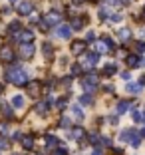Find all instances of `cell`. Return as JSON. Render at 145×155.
<instances>
[{"label":"cell","instance_id":"1","mask_svg":"<svg viewBox=\"0 0 145 155\" xmlns=\"http://www.w3.org/2000/svg\"><path fill=\"white\" fill-rule=\"evenodd\" d=\"M4 80L6 82H12L14 86H26L30 80H28V74L24 72V70H8V72H4Z\"/></svg>","mask_w":145,"mask_h":155},{"label":"cell","instance_id":"2","mask_svg":"<svg viewBox=\"0 0 145 155\" xmlns=\"http://www.w3.org/2000/svg\"><path fill=\"white\" fill-rule=\"evenodd\" d=\"M97 60H100V54H97V52H82V62H80V66H82L84 70H90L97 64Z\"/></svg>","mask_w":145,"mask_h":155},{"label":"cell","instance_id":"3","mask_svg":"<svg viewBox=\"0 0 145 155\" xmlns=\"http://www.w3.org/2000/svg\"><path fill=\"white\" fill-rule=\"evenodd\" d=\"M14 60H16V52L12 50V46H2V48H0V62L12 64Z\"/></svg>","mask_w":145,"mask_h":155},{"label":"cell","instance_id":"4","mask_svg":"<svg viewBox=\"0 0 145 155\" xmlns=\"http://www.w3.org/2000/svg\"><path fill=\"white\" fill-rule=\"evenodd\" d=\"M14 38L20 42V44H26V42H34V38H36V34L32 32V30H20V32H14Z\"/></svg>","mask_w":145,"mask_h":155},{"label":"cell","instance_id":"5","mask_svg":"<svg viewBox=\"0 0 145 155\" xmlns=\"http://www.w3.org/2000/svg\"><path fill=\"white\" fill-rule=\"evenodd\" d=\"M34 54H36V46L32 44V42H26V44H20V58H24V60H30Z\"/></svg>","mask_w":145,"mask_h":155},{"label":"cell","instance_id":"6","mask_svg":"<svg viewBox=\"0 0 145 155\" xmlns=\"http://www.w3.org/2000/svg\"><path fill=\"white\" fill-rule=\"evenodd\" d=\"M32 10H34V4H32L30 0H22V2H18V8H16V12H18L20 16H30Z\"/></svg>","mask_w":145,"mask_h":155},{"label":"cell","instance_id":"7","mask_svg":"<svg viewBox=\"0 0 145 155\" xmlns=\"http://www.w3.org/2000/svg\"><path fill=\"white\" fill-rule=\"evenodd\" d=\"M60 20H62V16H60V12H48L44 16V22L48 24V26H58Z\"/></svg>","mask_w":145,"mask_h":155},{"label":"cell","instance_id":"8","mask_svg":"<svg viewBox=\"0 0 145 155\" xmlns=\"http://www.w3.org/2000/svg\"><path fill=\"white\" fill-rule=\"evenodd\" d=\"M56 34H58L60 38H66V40H68V38L72 36V28H70L68 24H58V26H56Z\"/></svg>","mask_w":145,"mask_h":155},{"label":"cell","instance_id":"9","mask_svg":"<svg viewBox=\"0 0 145 155\" xmlns=\"http://www.w3.org/2000/svg\"><path fill=\"white\" fill-rule=\"evenodd\" d=\"M82 52H86V42H84V40L72 42V54H74V56H80Z\"/></svg>","mask_w":145,"mask_h":155},{"label":"cell","instance_id":"10","mask_svg":"<svg viewBox=\"0 0 145 155\" xmlns=\"http://www.w3.org/2000/svg\"><path fill=\"white\" fill-rule=\"evenodd\" d=\"M70 135H72L74 139H77V141H80V139H84V137H86V129H84L82 125H76V127L70 129Z\"/></svg>","mask_w":145,"mask_h":155},{"label":"cell","instance_id":"11","mask_svg":"<svg viewBox=\"0 0 145 155\" xmlns=\"http://www.w3.org/2000/svg\"><path fill=\"white\" fill-rule=\"evenodd\" d=\"M20 145H22L26 151L34 149V137H32V135H22V139H20Z\"/></svg>","mask_w":145,"mask_h":155},{"label":"cell","instance_id":"12","mask_svg":"<svg viewBox=\"0 0 145 155\" xmlns=\"http://www.w3.org/2000/svg\"><path fill=\"white\" fill-rule=\"evenodd\" d=\"M101 74H104V76H115V74H117V64H114V62H111V64H105L104 66V70H101Z\"/></svg>","mask_w":145,"mask_h":155},{"label":"cell","instance_id":"13","mask_svg":"<svg viewBox=\"0 0 145 155\" xmlns=\"http://www.w3.org/2000/svg\"><path fill=\"white\" fill-rule=\"evenodd\" d=\"M42 54H44V58L52 60V56H54V46H52L50 42H44V44H42Z\"/></svg>","mask_w":145,"mask_h":155},{"label":"cell","instance_id":"14","mask_svg":"<svg viewBox=\"0 0 145 155\" xmlns=\"http://www.w3.org/2000/svg\"><path fill=\"white\" fill-rule=\"evenodd\" d=\"M125 62H127V66H129V68H137V66H141V64H143V62L139 60V56H137V54H129Z\"/></svg>","mask_w":145,"mask_h":155},{"label":"cell","instance_id":"15","mask_svg":"<svg viewBox=\"0 0 145 155\" xmlns=\"http://www.w3.org/2000/svg\"><path fill=\"white\" fill-rule=\"evenodd\" d=\"M48 107H50L48 101H38V104L34 105V111H36L38 115H46V114H48Z\"/></svg>","mask_w":145,"mask_h":155},{"label":"cell","instance_id":"16","mask_svg":"<svg viewBox=\"0 0 145 155\" xmlns=\"http://www.w3.org/2000/svg\"><path fill=\"white\" fill-rule=\"evenodd\" d=\"M86 22H87L86 16H84V18H82V16H77V18H74V20H72V24H70V26H72V30H82Z\"/></svg>","mask_w":145,"mask_h":155},{"label":"cell","instance_id":"17","mask_svg":"<svg viewBox=\"0 0 145 155\" xmlns=\"http://www.w3.org/2000/svg\"><path fill=\"white\" fill-rule=\"evenodd\" d=\"M129 110H133V105L129 104V101H125V100H121L117 104V115H121V114H125V111H129Z\"/></svg>","mask_w":145,"mask_h":155},{"label":"cell","instance_id":"18","mask_svg":"<svg viewBox=\"0 0 145 155\" xmlns=\"http://www.w3.org/2000/svg\"><path fill=\"white\" fill-rule=\"evenodd\" d=\"M26 86H28V94L30 96H38L40 94V84L38 82H28Z\"/></svg>","mask_w":145,"mask_h":155},{"label":"cell","instance_id":"19","mask_svg":"<svg viewBox=\"0 0 145 155\" xmlns=\"http://www.w3.org/2000/svg\"><path fill=\"white\" fill-rule=\"evenodd\" d=\"M77 101H80L82 105H91L94 104V94H82Z\"/></svg>","mask_w":145,"mask_h":155},{"label":"cell","instance_id":"20","mask_svg":"<svg viewBox=\"0 0 145 155\" xmlns=\"http://www.w3.org/2000/svg\"><path fill=\"white\" fill-rule=\"evenodd\" d=\"M117 36H119V40H121V42H127L129 38H131V30H129V28H119Z\"/></svg>","mask_w":145,"mask_h":155},{"label":"cell","instance_id":"21","mask_svg":"<svg viewBox=\"0 0 145 155\" xmlns=\"http://www.w3.org/2000/svg\"><path fill=\"white\" fill-rule=\"evenodd\" d=\"M44 141H46V145H48V147H56V145H60L58 137H56V135H52V133H48V135L44 137Z\"/></svg>","mask_w":145,"mask_h":155},{"label":"cell","instance_id":"22","mask_svg":"<svg viewBox=\"0 0 145 155\" xmlns=\"http://www.w3.org/2000/svg\"><path fill=\"white\" fill-rule=\"evenodd\" d=\"M54 104H56V107H58L60 111H62V110H66V107H68V96H62L60 100H56Z\"/></svg>","mask_w":145,"mask_h":155},{"label":"cell","instance_id":"23","mask_svg":"<svg viewBox=\"0 0 145 155\" xmlns=\"http://www.w3.org/2000/svg\"><path fill=\"white\" fill-rule=\"evenodd\" d=\"M141 90H143V86H141V84H127V91H129V94H141Z\"/></svg>","mask_w":145,"mask_h":155},{"label":"cell","instance_id":"24","mask_svg":"<svg viewBox=\"0 0 145 155\" xmlns=\"http://www.w3.org/2000/svg\"><path fill=\"white\" fill-rule=\"evenodd\" d=\"M22 105H24V97L20 96V94H16V96L12 97V107H16V110H20Z\"/></svg>","mask_w":145,"mask_h":155},{"label":"cell","instance_id":"25","mask_svg":"<svg viewBox=\"0 0 145 155\" xmlns=\"http://www.w3.org/2000/svg\"><path fill=\"white\" fill-rule=\"evenodd\" d=\"M129 141H131L133 147H137V145L141 143V135H139L137 131H133V129H131V137H129Z\"/></svg>","mask_w":145,"mask_h":155},{"label":"cell","instance_id":"26","mask_svg":"<svg viewBox=\"0 0 145 155\" xmlns=\"http://www.w3.org/2000/svg\"><path fill=\"white\" fill-rule=\"evenodd\" d=\"M8 30H10L12 34H14V32H20V30H22V24H20L18 20H14V22L8 24Z\"/></svg>","mask_w":145,"mask_h":155},{"label":"cell","instance_id":"27","mask_svg":"<svg viewBox=\"0 0 145 155\" xmlns=\"http://www.w3.org/2000/svg\"><path fill=\"white\" fill-rule=\"evenodd\" d=\"M133 50H135V54H143L145 52V42L143 40L135 42V44H133Z\"/></svg>","mask_w":145,"mask_h":155},{"label":"cell","instance_id":"28","mask_svg":"<svg viewBox=\"0 0 145 155\" xmlns=\"http://www.w3.org/2000/svg\"><path fill=\"white\" fill-rule=\"evenodd\" d=\"M54 155H70V149H68V147H64V145H56Z\"/></svg>","mask_w":145,"mask_h":155},{"label":"cell","instance_id":"29","mask_svg":"<svg viewBox=\"0 0 145 155\" xmlns=\"http://www.w3.org/2000/svg\"><path fill=\"white\" fill-rule=\"evenodd\" d=\"M95 52L97 54H104V52H107V46H105V42H95Z\"/></svg>","mask_w":145,"mask_h":155},{"label":"cell","instance_id":"30","mask_svg":"<svg viewBox=\"0 0 145 155\" xmlns=\"http://www.w3.org/2000/svg\"><path fill=\"white\" fill-rule=\"evenodd\" d=\"M72 114L76 115L77 119H84V111H82V107H80V105H72Z\"/></svg>","mask_w":145,"mask_h":155},{"label":"cell","instance_id":"31","mask_svg":"<svg viewBox=\"0 0 145 155\" xmlns=\"http://www.w3.org/2000/svg\"><path fill=\"white\" fill-rule=\"evenodd\" d=\"M129 137H131V129H123V131L119 133V139H121V141H129Z\"/></svg>","mask_w":145,"mask_h":155},{"label":"cell","instance_id":"32","mask_svg":"<svg viewBox=\"0 0 145 155\" xmlns=\"http://www.w3.org/2000/svg\"><path fill=\"white\" fill-rule=\"evenodd\" d=\"M100 141H101V137L97 135V133H91L90 135V143L91 145H100Z\"/></svg>","mask_w":145,"mask_h":155},{"label":"cell","instance_id":"33","mask_svg":"<svg viewBox=\"0 0 145 155\" xmlns=\"http://www.w3.org/2000/svg\"><path fill=\"white\" fill-rule=\"evenodd\" d=\"M101 40L105 42V46H107V50H114V48H115V46H114V40H111L109 36H101Z\"/></svg>","mask_w":145,"mask_h":155},{"label":"cell","instance_id":"34","mask_svg":"<svg viewBox=\"0 0 145 155\" xmlns=\"http://www.w3.org/2000/svg\"><path fill=\"white\" fill-rule=\"evenodd\" d=\"M82 66H80V64H74L72 66V76H82Z\"/></svg>","mask_w":145,"mask_h":155},{"label":"cell","instance_id":"35","mask_svg":"<svg viewBox=\"0 0 145 155\" xmlns=\"http://www.w3.org/2000/svg\"><path fill=\"white\" fill-rule=\"evenodd\" d=\"M97 16H100V18H109V8H105V6L100 8L97 10Z\"/></svg>","mask_w":145,"mask_h":155},{"label":"cell","instance_id":"36","mask_svg":"<svg viewBox=\"0 0 145 155\" xmlns=\"http://www.w3.org/2000/svg\"><path fill=\"white\" fill-rule=\"evenodd\" d=\"M0 110H2V114L6 115V117H12V107H10V105H2V107H0Z\"/></svg>","mask_w":145,"mask_h":155},{"label":"cell","instance_id":"37","mask_svg":"<svg viewBox=\"0 0 145 155\" xmlns=\"http://www.w3.org/2000/svg\"><path fill=\"white\" fill-rule=\"evenodd\" d=\"M131 117H133V121H135V123H139L141 119H143V115H141L139 111H133V114H131Z\"/></svg>","mask_w":145,"mask_h":155},{"label":"cell","instance_id":"38","mask_svg":"<svg viewBox=\"0 0 145 155\" xmlns=\"http://www.w3.org/2000/svg\"><path fill=\"white\" fill-rule=\"evenodd\" d=\"M109 18H111V22H121V14H109Z\"/></svg>","mask_w":145,"mask_h":155},{"label":"cell","instance_id":"39","mask_svg":"<svg viewBox=\"0 0 145 155\" xmlns=\"http://www.w3.org/2000/svg\"><path fill=\"white\" fill-rule=\"evenodd\" d=\"M60 125H62V127H66V129H70V119L62 117V119H60Z\"/></svg>","mask_w":145,"mask_h":155},{"label":"cell","instance_id":"40","mask_svg":"<svg viewBox=\"0 0 145 155\" xmlns=\"http://www.w3.org/2000/svg\"><path fill=\"white\" fill-rule=\"evenodd\" d=\"M38 26H40V30H42V32H48V24H46L44 20H40V22H38Z\"/></svg>","mask_w":145,"mask_h":155},{"label":"cell","instance_id":"41","mask_svg":"<svg viewBox=\"0 0 145 155\" xmlns=\"http://www.w3.org/2000/svg\"><path fill=\"white\" fill-rule=\"evenodd\" d=\"M12 139H14V141H20V139H22V133H20V131H14L12 133Z\"/></svg>","mask_w":145,"mask_h":155},{"label":"cell","instance_id":"42","mask_svg":"<svg viewBox=\"0 0 145 155\" xmlns=\"http://www.w3.org/2000/svg\"><path fill=\"white\" fill-rule=\"evenodd\" d=\"M0 149H8V141L2 139V137H0Z\"/></svg>","mask_w":145,"mask_h":155},{"label":"cell","instance_id":"43","mask_svg":"<svg viewBox=\"0 0 145 155\" xmlns=\"http://www.w3.org/2000/svg\"><path fill=\"white\" fill-rule=\"evenodd\" d=\"M100 143H104V145H111V139H109V137H101Z\"/></svg>","mask_w":145,"mask_h":155},{"label":"cell","instance_id":"44","mask_svg":"<svg viewBox=\"0 0 145 155\" xmlns=\"http://www.w3.org/2000/svg\"><path fill=\"white\" fill-rule=\"evenodd\" d=\"M8 131V125L6 123H0V133H6Z\"/></svg>","mask_w":145,"mask_h":155},{"label":"cell","instance_id":"45","mask_svg":"<svg viewBox=\"0 0 145 155\" xmlns=\"http://www.w3.org/2000/svg\"><path fill=\"white\" fill-rule=\"evenodd\" d=\"M94 38H95V34H94V32H87V34H86V40H87V42H91Z\"/></svg>","mask_w":145,"mask_h":155},{"label":"cell","instance_id":"46","mask_svg":"<svg viewBox=\"0 0 145 155\" xmlns=\"http://www.w3.org/2000/svg\"><path fill=\"white\" fill-rule=\"evenodd\" d=\"M109 123H114V125H115V123H117V114H115V115H111V117H109Z\"/></svg>","mask_w":145,"mask_h":155},{"label":"cell","instance_id":"47","mask_svg":"<svg viewBox=\"0 0 145 155\" xmlns=\"http://www.w3.org/2000/svg\"><path fill=\"white\" fill-rule=\"evenodd\" d=\"M91 155H104V151H101V147H100V149H94V153H91Z\"/></svg>","mask_w":145,"mask_h":155},{"label":"cell","instance_id":"48","mask_svg":"<svg viewBox=\"0 0 145 155\" xmlns=\"http://www.w3.org/2000/svg\"><path fill=\"white\" fill-rule=\"evenodd\" d=\"M114 155H123V151L121 149H114Z\"/></svg>","mask_w":145,"mask_h":155},{"label":"cell","instance_id":"49","mask_svg":"<svg viewBox=\"0 0 145 155\" xmlns=\"http://www.w3.org/2000/svg\"><path fill=\"white\" fill-rule=\"evenodd\" d=\"M105 2H107V4H117L119 0H105Z\"/></svg>","mask_w":145,"mask_h":155},{"label":"cell","instance_id":"50","mask_svg":"<svg viewBox=\"0 0 145 155\" xmlns=\"http://www.w3.org/2000/svg\"><path fill=\"white\" fill-rule=\"evenodd\" d=\"M82 2H84V0H72V4H76V6H77V4H82Z\"/></svg>","mask_w":145,"mask_h":155},{"label":"cell","instance_id":"51","mask_svg":"<svg viewBox=\"0 0 145 155\" xmlns=\"http://www.w3.org/2000/svg\"><path fill=\"white\" fill-rule=\"evenodd\" d=\"M139 84H141V86H143V84H145V76H141V80H139Z\"/></svg>","mask_w":145,"mask_h":155},{"label":"cell","instance_id":"52","mask_svg":"<svg viewBox=\"0 0 145 155\" xmlns=\"http://www.w3.org/2000/svg\"><path fill=\"white\" fill-rule=\"evenodd\" d=\"M119 2H121V4H129V0H119Z\"/></svg>","mask_w":145,"mask_h":155},{"label":"cell","instance_id":"53","mask_svg":"<svg viewBox=\"0 0 145 155\" xmlns=\"http://www.w3.org/2000/svg\"><path fill=\"white\" fill-rule=\"evenodd\" d=\"M2 91H4V86H2V84H0V94H2Z\"/></svg>","mask_w":145,"mask_h":155},{"label":"cell","instance_id":"54","mask_svg":"<svg viewBox=\"0 0 145 155\" xmlns=\"http://www.w3.org/2000/svg\"><path fill=\"white\" fill-rule=\"evenodd\" d=\"M143 16H145V6H143Z\"/></svg>","mask_w":145,"mask_h":155},{"label":"cell","instance_id":"55","mask_svg":"<svg viewBox=\"0 0 145 155\" xmlns=\"http://www.w3.org/2000/svg\"><path fill=\"white\" fill-rule=\"evenodd\" d=\"M10 2H16V0H10Z\"/></svg>","mask_w":145,"mask_h":155},{"label":"cell","instance_id":"56","mask_svg":"<svg viewBox=\"0 0 145 155\" xmlns=\"http://www.w3.org/2000/svg\"><path fill=\"white\" fill-rule=\"evenodd\" d=\"M143 119H145V115H143Z\"/></svg>","mask_w":145,"mask_h":155}]
</instances>
